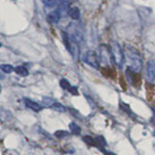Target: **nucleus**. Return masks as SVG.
<instances>
[{"label": "nucleus", "instance_id": "f257e3e1", "mask_svg": "<svg viewBox=\"0 0 155 155\" xmlns=\"http://www.w3.org/2000/svg\"><path fill=\"white\" fill-rule=\"evenodd\" d=\"M23 101H24V104L26 105L27 108L31 109L34 111H40L42 110V108H43V107L39 103H37V102L33 101V100L28 99V98H24Z\"/></svg>", "mask_w": 155, "mask_h": 155}, {"label": "nucleus", "instance_id": "f03ea898", "mask_svg": "<svg viewBox=\"0 0 155 155\" xmlns=\"http://www.w3.org/2000/svg\"><path fill=\"white\" fill-rule=\"evenodd\" d=\"M147 80L149 82H153L155 80V64H149L147 70Z\"/></svg>", "mask_w": 155, "mask_h": 155}, {"label": "nucleus", "instance_id": "7ed1b4c3", "mask_svg": "<svg viewBox=\"0 0 155 155\" xmlns=\"http://www.w3.org/2000/svg\"><path fill=\"white\" fill-rule=\"evenodd\" d=\"M42 104L44 107H47V108H51V107L55 104V101L50 98V97H43L42 99Z\"/></svg>", "mask_w": 155, "mask_h": 155}, {"label": "nucleus", "instance_id": "20e7f679", "mask_svg": "<svg viewBox=\"0 0 155 155\" xmlns=\"http://www.w3.org/2000/svg\"><path fill=\"white\" fill-rule=\"evenodd\" d=\"M69 128H70V132L74 135H80L81 132V129L80 126H78L75 122H71L69 124Z\"/></svg>", "mask_w": 155, "mask_h": 155}, {"label": "nucleus", "instance_id": "39448f33", "mask_svg": "<svg viewBox=\"0 0 155 155\" xmlns=\"http://www.w3.org/2000/svg\"><path fill=\"white\" fill-rule=\"evenodd\" d=\"M95 140V143L96 145L99 148L100 147H105L106 145H107V142H106V140L104 139V137H102V136H97V137L94 138Z\"/></svg>", "mask_w": 155, "mask_h": 155}, {"label": "nucleus", "instance_id": "423d86ee", "mask_svg": "<svg viewBox=\"0 0 155 155\" xmlns=\"http://www.w3.org/2000/svg\"><path fill=\"white\" fill-rule=\"evenodd\" d=\"M51 109L54 110H57V111H60V113H64V111L66 110L65 107H64V106H62L60 103H57V102H55V104L53 105Z\"/></svg>", "mask_w": 155, "mask_h": 155}, {"label": "nucleus", "instance_id": "0eeeda50", "mask_svg": "<svg viewBox=\"0 0 155 155\" xmlns=\"http://www.w3.org/2000/svg\"><path fill=\"white\" fill-rule=\"evenodd\" d=\"M60 86L62 87L63 89H65V90H70L71 89V84H70V82L68 81L67 80L65 79H62L60 81Z\"/></svg>", "mask_w": 155, "mask_h": 155}, {"label": "nucleus", "instance_id": "6e6552de", "mask_svg": "<svg viewBox=\"0 0 155 155\" xmlns=\"http://www.w3.org/2000/svg\"><path fill=\"white\" fill-rule=\"evenodd\" d=\"M70 134L66 132V131H62V130H59V131H56L54 136L57 138H59V139H62V138H65V137H68Z\"/></svg>", "mask_w": 155, "mask_h": 155}, {"label": "nucleus", "instance_id": "1a4fd4ad", "mask_svg": "<svg viewBox=\"0 0 155 155\" xmlns=\"http://www.w3.org/2000/svg\"><path fill=\"white\" fill-rule=\"evenodd\" d=\"M16 72L18 73V75H21L22 77H25V76L28 75L27 70L25 69V68H23V67H18V68H16Z\"/></svg>", "mask_w": 155, "mask_h": 155}, {"label": "nucleus", "instance_id": "9d476101", "mask_svg": "<svg viewBox=\"0 0 155 155\" xmlns=\"http://www.w3.org/2000/svg\"><path fill=\"white\" fill-rule=\"evenodd\" d=\"M84 140L86 143H88L90 145H96L95 143V140L93 138H91L89 137V136H85V137L84 138Z\"/></svg>", "mask_w": 155, "mask_h": 155}, {"label": "nucleus", "instance_id": "9b49d317", "mask_svg": "<svg viewBox=\"0 0 155 155\" xmlns=\"http://www.w3.org/2000/svg\"><path fill=\"white\" fill-rule=\"evenodd\" d=\"M1 68L5 73H12V71H13V68L11 66H8V65H3Z\"/></svg>", "mask_w": 155, "mask_h": 155}, {"label": "nucleus", "instance_id": "f8f14e48", "mask_svg": "<svg viewBox=\"0 0 155 155\" xmlns=\"http://www.w3.org/2000/svg\"><path fill=\"white\" fill-rule=\"evenodd\" d=\"M69 91H70V93L73 94L74 96H77L78 94H79V91H78V87L77 86H72Z\"/></svg>", "mask_w": 155, "mask_h": 155}, {"label": "nucleus", "instance_id": "ddd939ff", "mask_svg": "<svg viewBox=\"0 0 155 155\" xmlns=\"http://www.w3.org/2000/svg\"><path fill=\"white\" fill-rule=\"evenodd\" d=\"M99 150H100V151L103 152L105 155H116V154H114V153H113V152H110V151H108V150H106L104 147H100Z\"/></svg>", "mask_w": 155, "mask_h": 155}]
</instances>
